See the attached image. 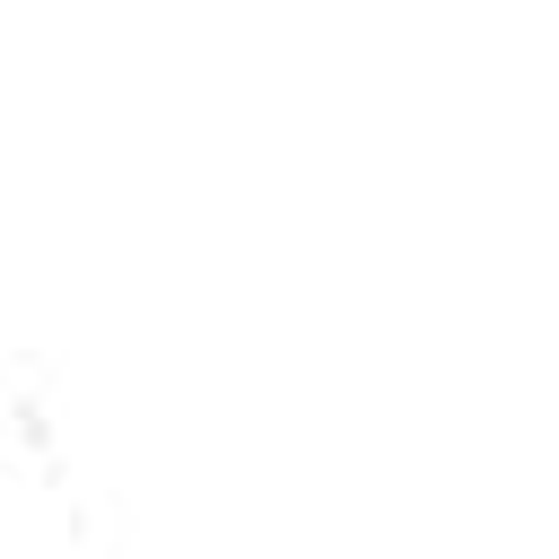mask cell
<instances>
[]
</instances>
